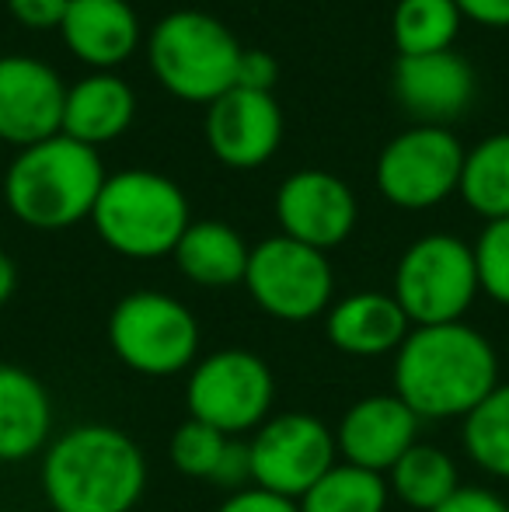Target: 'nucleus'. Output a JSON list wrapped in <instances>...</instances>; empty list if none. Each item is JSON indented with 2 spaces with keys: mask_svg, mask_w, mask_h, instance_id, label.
Wrapping results in <instances>:
<instances>
[{
  "mask_svg": "<svg viewBox=\"0 0 509 512\" xmlns=\"http://www.w3.org/2000/svg\"><path fill=\"white\" fill-rule=\"evenodd\" d=\"M499 387V356L464 321L412 328L394 352V394L422 422L468 418Z\"/></svg>",
  "mask_w": 509,
  "mask_h": 512,
  "instance_id": "nucleus-1",
  "label": "nucleus"
},
{
  "mask_svg": "<svg viewBox=\"0 0 509 512\" xmlns=\"http://www.w3.org/2000/svg\"><path fill=\"white\" fill-rule=\"evenodd\" d=\"M143 488V450L116 425H74L42 453V492L53 512H133Z\"/></svg>",
  "mask_w": 509,
  "mask_h": 512,
  "instance_id": "nucleus-2",
  "label": "nucleus"
},
{
  "mask_svg": "<svg viewBox=\"0 0 509 512\" xmlns=\"http://www.w3.org/2000/svg\"><path fill=\"white\" fill-rule=\"evenodd\" d=\"M105 178L98 150L60 133L14 157L4 178V199L25 227L67 230L91 220Z\"/></svg>",
  "mask_w": 509,
  "mask_h": 512,
  "instance_id": "nucleus-3",
  "label": "nucleus"
},
{
  "mask_svg": "<svg viewBox=\"0 0 509 512\" xmlns=\"http://www.w3.org/2000/svg\"><path fill=\"white\" fill-rule=\"evenodd\" d=\"M95 234L116 255L133 262H154V258L175 255L178 241L189 230V199L157 171L129 168L109 175L91 209Z\"/></svg>",
  "mask_w": 509,
  "mask_h": 512,
  "instance_id": "nucleus-4",
  "label": "nucleus"
},
{
  "mask_svg": "<svg viewBox=\"0 0 509 512\" xmlns=\"http://www.w3.org/2000/svg\"><path fill=\"white\" fill-rule=\"evenodd\" d=\"M150 70L168 95L213 105L234 88L241 46L224 21L203 11H171L154 25L147 42Z\"/></svg>",
  "mask_w": 509,
  "mask_h": 512,
  "instance_id": "nucleus-5",
  "label": "nucleus"
},
{
  "mask_svg": "<svg viewBox=\"0 0 509 512\" xmlns=\"http://www.w3.org/2000/svg\"><path fill=\"white\" fill-rule=\"evenodd\" d=\"M199 321L182 300L157 290H136L109 314V345L116 359L140 377H175L196 366Z\"/></svg>",
  "mask_w": 509,
  "mask_h": 512,
  "instance_id": "nucleus-6",
  "label": "nucleus"
},
{
  "mask_svg": "<svg viewBox=\"0 0 509 512\" xmlns=\"http://www.w3.org/2000/svg\"><path fill=\"white\" fill-rule=\"evenodd\" d=\"M478 293L475 251L454 234H426L412 241L394 269L391 297L412 328L464 321Z\"/></svg>",
  "mask_w": 509,
  "mask_h": 512,
  "instance_id": "nucleus-7",
  "label": "nucleus"
},
{
  "mask_svg": "<svg viewBox=\"0 0 509 512\" xmlns=\"http://www.w3.org/2000/svg\"><path fill=\"white\" fill-rule=\"evenodd\" d=\"M276 398V377L269 363L248 349H220L196 359L185 380L189 418L213 425L224 436L255 432L269 418Z\"/></svg>",
  "mask_w": 509,
  "mask_h": 512,
  "instance_id": "nucleus-8",
  "label": "nucleus"
},
{
  "mask_svg": "<svg viewBox=\"0 0 509 512\" xmlns=\"http://www.w3.org/2000/svg\"><path fill=\"white\" fill-rule=\"evenodd\" d=\"M245 290L269 317L304 324L328 314L335 297V272L325 251L276 234L252 248Z\"/></svg>",
  "mask_w": 509,
  "mask_h": 512,
  "instance_id": "nucleus-9",
  "label": "nucleus"
},
{
  "mask_svg": "<svg viewBox=\"0 0 509 512\" xmlns=\"http://www.w3.org/2000/svg\"><path fill=\"white\" fill-rule=\"evenodd\" d=\"M252 450V478L258 488L300 502L328 467L339 460L335 432L307 411L269 415L248 439Z\"/></svg>",
  "mask_w": 509,
  "mask_h": 512,
  "instance_id": "nucleus-10",
  "label": "nucleus"
},
{
  "mask_svg": "<svg viewBox=\"0 0 509 512\" xmlns=\"http://www.w3.org/2000/svg\"><path fill=\"white\" fill-rule=\"evenodd\" d=\"M464 147L443 126H412L377 157V189L398 209H433L461 185Z\"/></svg>",
  "mask_w": 509,
  "mask_h": 512,
  "instance_id": "nucleus-11",
  "label": "nucleus"
},
{
  "mask_svg": "<svg viewBox=\"0 0 509 512\" xmlns=\"http://www.w3.org/2000/svg\"><path fill=\"white\" fill-rule=\"evenodd\" d=\"M356 216L360 209H356L353 189L328 171H297L276 192V220L283 237L325 255L349 241Z\"/></svg>",
  "mask_w": 509,
  "mask_h": 512,
  "instance_id": "nucleus-12",
  "label": "nucleus"
},
{
  "mask_svg": "<svg viewBox=\"0 0 509 512\" xmlns=\"http://www.w3.org/2000/svg\"><path fill=\"white\" fill-rule=\"evenodd\" d=\"M67 88L49 63L32 56H0V140L14 147L60 136Z\"/></svg>",
  "mask_w": 509,
  "mask_h": 512,
  "instance_id": "nucleus-13",
  "label": "nucleus"
},
{
  "mask_svg": "<svg viewBox=\"0 0 509 512\" xmlns=\"http://www.w3.org/2000/svg\"><path fill=\"white\" fill-rule=\"evenodd\" d=\"M206 143L224 168H262L283 143V112L276 98L231 88L206 112Z\"/></svg>",
  "mask_w": 509,
  "mask_h": 512,
  "instance_id": "nucleus-14",
  "label": "nucleus"
},
{
  "mask_svg": "<svg viewBox=\"0 0 509 512\" xmlns=\"http://www.w3.org/2000/svg\"><path fill=\"white\" fill-rule=\"evenodd\" d=\"M419 425L422 418L398 394H367L342 415L335 446L346 464L387 474L419 443Z\"/></svg>",
  "mask_w": 509,
  "mask_h": 512,
  "instance_id": "nucleus-15",
  "label": "nucleus"
},
{
  "mask_svg": "<svg viewBox=\"0 0 509 512\" xmlns=\"http://www.w3.org/2000/svg\"><path fill=\"white\" fill-rule=\"evenodd\" d=\"M394 91L405 112L422 119V126H440L457 119L475 98V70L454 49L426 56H398Z\"/></svg>",
  "mask_w": 509,
  "mask_h": 512,
  "instance_id": "nucleus-16",
  "label": "nucleus"
},
{
  "mask_svg": "<svg viewBox=\"0 0 509 512\" xmlns=\"http://www.w3.org/2000/svg\"><path fill=\"white\" fill-rule=\"evenodd\" d=\"M60 32L70 53L95 74H109L140 46V21L126 0H70Z\"/></svg>",
  "mask_w": 509,
  "mask_h": 512,
  "instance_id": "nucleus-17",
  "label": "nucleus"
},
{
  "mask_svg": "<svg viewBox=\"0 0 509 512\" xmlns=\"http://www.w3.org/2000/svg\"><path fill=\"white\" fill-rule=\"evenodd\" d=\"M408 331H412V324H408L405 310L398 307V300L377 290L349 293L325 314V338L332 342V349L356 359L394 356L408 338Z\"/></svg>",
  "mask_w": 509,
  "mask_h": 512,
  "instance_id": "nucleus-18",
  "label": "nucleus"
},
{
  "mask_svg": "<svg viewBox=\"0 0 509 512\" xmlns=\"http://www.w3.org/2000/svg\"><path fill=\"white\" fill-rule=\"evenodd\" d=\"M53 436V401L25 366L0 363V464L46 453Z\"/></svg>",
  "mask_w": 509,
  "mask_h": 512,
  "instance_id": "nucleus-19",
  "label": "nucleus"
},
{
  "mask_svg": "<svg viewBox=\"0 0 509 512\" xmlns=\"http://www.w3.org/2000/svg\"><path fill=\"white\" fill-rule=\"evenodd\" d=\"M136 98L129 84L116 74H91L67 88L63 105V136L84 143V147H102L112 143L133 126Z\"/></svg>",
  "mask_w": 509,
  "mask_h": 512,
  "instance_id": "nucleus-20",
  "label": "nucleus"
},
{
  "mask_svg": "<svg viewBox=\"0 0 509 512\" xmlns=\"http://www.w3.org/2000/svg\"><path fill=\"white\" fill-rule=\"evenodd\" d=\"M252 248L234 227L220 220H192L175 248V265L189 283L206 290L245 286Z\"/></svg>",
  "mask_w": 509,
  "mask_h": 512,
  "instance_id": "nucleus-21",
  "label": "nucleus"
},
{
  "mask_svg": "<svg viewBox=\"0 0 509 512\" xmlns=\"http://www.w3.org/2000/svg\"><path fill=\"white\" fill-rule=\"evenodd\" d=\"M387 488L401 506L415 512H433L461 488V478H457V464L447 450L433 443H415L387 471Z\"/></svg>",
  "mask_w": 509,
  "mask_h": 512,
  "instance_id": "nucleus-22",
  "label": "nucleus"
},
{
  "mask_svg": "<svg viewBox=\"0 0 509 512\" xmlns=\"http://www.w3.org/2000/svg\"><path fill=\"white\" fill-rule=\"evenodd\" d=\"M461 199L468 209L489 220H506L509 216V133L485 136L478 147L464 150Z\"/></svg>",
  "mask_w": 509,
  "mask_h": 512,
  "instance_id": "nucleus-23",
  "label": "nucleus"
},
{
  "mask_svg": "<svg viewBox=\"0 0 509 512\" xmlns=\"http://www.w3.org/2000/svg\"><path fill=\"white\" fill-rule=\"evenodd\" d=\"M387 499H391V488L384 474L335 460V467L321 474V481L297 506L300 512H384Z\"/></svg>",
  "mask_w": 509,
  "mask_h": 512,
  "instance_id": "nucleus-24",
  "label": "nucleus"
},
{
  "mask_svg": "<svg viewBox=\"0 0 509 512\" xmlns=\"http://www.w3.org/2000/svg\"><path fill=\"white\" fill-rule=\"evenodd\" d=\"M461 11L454 0H398L391 18V35L401 56L443 53L461 32Z\"/></svg>",
  "mask_w": 509,
  "mask_h": 512,
  "instance_id": "nucleus-25",
  "label": "nucleus"
},
{
  "mask_svg": "<svg viewBox=\"0 0 509 512\" xmlns=\"http://www.w3.org/2000/svg\"><path fill=\"white\" fill-rule=\"evenodd\" d=\"M461 446L478 471L509 481V384H499L464 418Z\"/></svg>",
  "mask_w": 509,
  "mask_h": 512,
  "instance_id": "nucleus-26",
  "label": "nucleus"
},
{
  "mask_svg": "<svg viewBox=\"0 0 509 512\" xmlns=\"http://www.w3.org/2000/svg\"><path fill=\"white\" fill-rule=\"evenodd\" d=\"M227 443H231V436L217 432L213 425H203V422H196V418H185V422L171 432L168 453H171V464H175L185 478L210 481L220 464V457H224Z\"/></svg>",
  "mask_w": 509,
  "mask_h": 512,
  "instance_id": "nucleus-27",
  "label": "nucleus"
},
{
  "mask_svg": "<svg viewBox=\"0 0 509 512\" xmlns=\"http://www.w3.org/2000/svg\"><path fill=\"white\" fill-rule=\"evenodd\" d=\"M471 251H475L478 290L496 304L509 307V216L485 223Z\"/></svg>",
  "mask_w": 509,
  "mask_h": 512,
  "instance_id": "nucleus-28",
  "label": "nucleus"
},
{
  "mask_svg": "<svg viewBox=\"0 0 509 512\" xmlns=\"http://www.w3.org/2000/svg\"><path fill=\"white\" fill-rule=\"evenodd\" d=\"M279 81V63L265 49H241L238 70H234V88L258 91V95H272Z\"/></svg>",
  "mask_w": 509,
  "mask_h": 512,
  "instance_id": "nucleus-29",
  "label": "nucleus"
},
{
  "mask_svg": "<svg viewBox=\"0 0 509 512\" xmlns=\"http://www.w3.org/2000/svg\"><path fill=\"white\" fill-rule=\"evenodd\" d=\"M210 485L227 488V492H241V488L255 485V478H252V450H248L245 439L234 436L231 443H227V450H224V457H220L217 471H213Z\"/></svg>",
  "mask_w": 509,
  "mask_h": 512,
  "instance_id": "nucleus-30",
  "label": "nucleus"
},
{
  "mask_svg": "<svg viewBox=\"0 0 509 512\" xmlns=\"http://www.w3.org/2000/svg\"><path fill=\"white\" fill-rule=\"evenodd\" d=\"M70 0H7V11L14 14L21 28H32V32H49V28L63 25V14H67Z\"/></svg>",
  "mask_w": 509,
  "mask_h": 512,
  "instance_id": "nucleus-31",
  "label": "nucleus"
},
{
  "mask_svg": "<svg viewBox=\"0 0 509 512\" xmlns=\"http://www.w3.org/2000/svg\"><path fill=\"white\" fill-rule=\"evenodd\" d=\"M217 512H300V506L286 495H276L269 488L248 485L241 492H231L217 506Z\"/></svg>",
  "mask_w": 509,
  "mask_h": 512,
  "instance_id": "nucleus-32",
  "label": "nucleus"
},
{
  "mask_svg": "<svg viewBox=\"0 0 509 512\" xmlns=\"http://www.w3.org/2000/svg\"><path fill=\"white\" fill-rule=\"evenodd\" d=\"M433 512H509V502L492 488L482 485H461L450 495L443 506H436Z\"/></svg>",
  "mask_w": 509,
  "mask_h": 512,
  "instance_id": "nucleus-33",
  "label": "nucleus"
},
{
  "mask_svg": "<svg viewBox=\"0 0 509 512\" xmlns=\"http://www.w3.org/2000/svg\"><path fill=\"white\" fill-rule=\"evenodd\" d=\"M461 18H471L485 28H509V0H454Z\"/></svg>",
  "mask_w": 509,
  "mask_h": 512,
  "instance_id": "nucleus-34",
  "label": "nucleus"
},
{
  "mask_svg": "<svg viewBox=\"0 0 509 512\" xmlns=\"http://www.w3.org/2000/svg\"><path fill=\"white\" fill-rule=\"evenodd\" d=\"M14 290H18V269H14L11 255L0 251V307L14 297Z\"/></svg>",
  "mask_w": 509,
  "mask_h": 512,
  "instance_id": "nucleus-35",
  "label": "nucleus"
},
{
  "mask_svg": "<svg viewBox=\"0 0 509 512\" xmlns=\"http://www.w3.org/2000/svg\"><path fill=\"white\" fill-rule=\"evenodd\" d=\"M49 512H53V509H49Z\"/></svg>",
  "mask_w": 509,
  "mask_h": 512,
  "instance_id": "nucleus-36",
  "label": "nucleus"
}]
</instances>
